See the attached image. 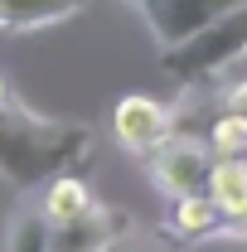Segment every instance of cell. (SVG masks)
Segmentation results:
<instances>
[{"instance_id": "cell-1", "label": "cell", "mask_w": 247, "mask_h": 252, "mask_svg": "<svg viewBox=\"0 0 247 252\" xmlns=\"http://www.w3.org/2000/svg\"><path fill=\"white\" fill-rule=\"evenodd\" d=\"M97 156V131L63 117H39L25 102L0 107V180L10 189H44L59 175H78Z\"/></svg>"}, {"instance_id": "cell-2", "label": "cell", "mask_w": 247, "mask_h": 252, "mask_svg": "<svg viewBox=\"0 0 247 252\" xmlns=\"http://www.w3.org/2000/svg\"><path fill=\"white\" fill-rule=\"evenodd\" d=\"M243 59H247V5L233 10V15H223V20H214L209 30H199L194 39L165 49L160 68L170 73L175 88L204 93V88H214L218 78H228Z\"/></svg>"}, {"instance_id": "cell-3", "label": "cell", "mask_w": 247, "mask_h": 252, "mask_svg": "<svg viewBox=\"0 0 247 252\" xmlns=\"http://www.w3.org/2000/svg\"><path fill=\"white\" fill-rule=\"evenodd\" d=\"M214 146L204 136H170L155 156H146V175L165 199H185V194H209L214 180Z\"/></svg>"}, {"instance_id": "cell-4", "label": "cell", "mask_w": 247, "mask_h": 252, "mask_svg": "<svg viewBox=\"0 0 247 252\" xmlns=\"http://www.w3.org/2000/svg\"><path fill=\"white\" fill-rule=\"evenodd\" d=\"M243 5H247V0H141L136 15H141V25L151 30L155 49L165 54V49L194 39L199 30H209L214 20L243 10Z\"/></svg>"}, {"instance_id": "cell-5", "label": "cell", "mask_w": 247, "mask_h": 252, "mask_svg": "<svg viewBox=\"0 0 247 252\" xmlns=\"http://www.w3.org/2000/svg\"><path fill=\"white\" fill-rule=\"evenodd\" d=\"M112 136H117V146H126L131 156L146 160L175 136V107L131 93V97H122L117 112H112Z\"/></svg>"}, {"instance_id": "cell-6", "label": "cell", "mask_w": 247, "mask_h": 252, "mask_svg": "<svg viewBox=\"0 0 247 252\" xmlns=\"http://www.w3.org/2000/svg\"><path fill=\"white\" fill-rule=\"evenodd\" d=\"M136 233V219L117 204H93L73 223L54 228V252H112Z\"/></svg>"}, {"instance_id": "cell-7", "label": "cell", "mask_w": 247, "mask_h": 252, "mask_svg": "<svg viewBox=\"0 0 247 252\" xmlns=\"http://www.w3.org/2000/svg\"><path fill=\"white\" fill-rule=\"evenodd\" d=\"M223 228L228 223H223V209L214 204V194H185V199H170V209H165V233L185 238V243H209Z\"/></svg>"}, {"instance_id": "cell-8", "label": "cell", "mask_w": 247, "mask_h": 252, "mask_svg": "<svg viewBox=\"0 0 247 252\" xmlns=\"http://www.w3.org/2000/svg\"><path fill=\"white\" fill-rule=\"evenodd\" d=\"M88 0H0V30L5 34H39L63 20L83 15Z\"/></svg>"}, {"instance_id": "cell-9", "label": "cell", "mask_w": 247, "mask_h": 252, "mask_svg": "<svg viewBox=\"0 0 247 252\" xmlns=\"http://www.w3.org/2000/svg\"><path fill=\"white\" fill-rule=\"evenodd\" d=\"M209 194H214V204L223 209V223L233 233H247V156H218Z\"/></svg>"}, {"instance_id": "cell-10", "label": "cell", "mask_w": 247, "mask_h": 252, "mask_svg": "<svg viewBox=\"0 0 247 252\" xmlns=\"http://www.w3.org/2000/svg\"><path fill=\"white\" fill-rule=\"evenodd\" d=\"M97 199H93V189H88V180L83 175H59V180H49V185L39 189V209H44V219L54 223H73L78 214H88Z\"/></svg>"}, {"instance_id": "cell-11", "label": "cell", "mask_w": 247, "mask_h": 252, "mask_svg": "<svg viewBox=\"0 0 247 252\" xmlns=\"http://www.w3.org/2000/svg\"><path fill=\"white\" fill-rule=\"evenodd\" d=\"M5 252H54V223L44 219L39 199H25V204L10 214V228H5Z\"/></svg>"}, {"instance_id": "cell-12", "label": "cell", "mask_w": 247, "mask_h": 252, "mask_svg": "<svg viewBox=\"0 0 247 252\" xmlns=\"http://www.w3.org/2000/svg\"><path fill=\"white\" fill-rule=\"evenodd\" d=\"M204 141L214 146V156H247V117L243 112H218L209 131H204Z\"/></svg>"}, {"instance_id": "cell-13", "label": "cell", "mask_w": 247, "mask_h": 252, "mask_svg": "<svg viewBox=\"0 0 247 252\" xmlns=\"http://www.w3.org/2000/svg\"><path fill=\"white\" fill-rule=\"evenodd\" d=\"M199 252H247V233H233V228H223L218 238H209Z\"/></svg>"}, {"instance_id": "cell-14", "label": "cell", "mask_w": 247, "mask_h": 252, "mask_svg": "<svg viewBox=\"0 0 247 252\" xmlns=\"http://www.w3.org/2000/svg\"><path fill=\"white\" fill-rule=\"evenodd\" d=\"M223 107H228V112H243V117H247V78H238V83L223 93Z\"/></svg>"}, {"instance_id": "cell-15", "label": "cell", "mask_w": 247, "mask_h": 252, "mask_svg": "<svg viewBox=\"0 0 247 252\" xmlns=\"http://www.w3.org/2000/svg\"><path fill=\"white\" fill-rule=\"evenodd\" d=\"M5 102H10V83L0 78V107H5Z\"/></svg>"}, {"instance_id": "cell-16", "label": "cell", "mask_w": 247, "mask_h": 252, "mask_svg": "<svg viewBox=\"0 0 247 252\" xmlns=\"http://www.w3.org/2000/svg\"><path fill=\"white\" fill-rule=\"evenodd\" d=\"M126 5H141V0H126Z\"/></svg>"}]
</instances>
